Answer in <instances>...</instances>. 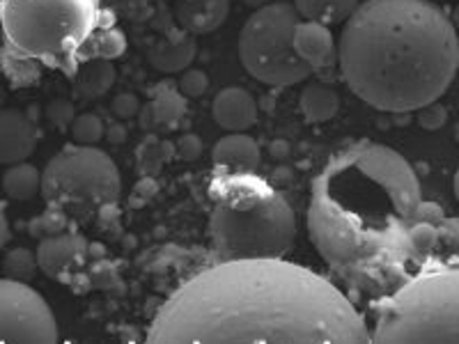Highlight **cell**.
<instances>
[{
    "label": "cell",
    "instance_id": "1",
    "mask_svg": "<svg viewBox=\"0 0 459 344\" xmlns=\"http://www.w3.org/2000/svg\"><path fill=\"white\" fill-rule=\"evenodd\" d=\"M147 342H370L366 319L326 278L285 257L225 260L184 282Z\"/></svg>",
    "mask_w": 459,
    "mask_h": 344
},
{
    "label": "cell",
    "instance_id": "2",
    "mask_svg": "<svg viewBox=\"0 0 459 344\" xmlns=\"http://www.w3.org/2000/svg\"><path fill=\"white\" fill-rule=\"evenodd\" d=\"M420 202L416 170L400 151L356 142L338 151L310 186V239L338 271H377L411 255L409 229Z\"/></svg>",
    "mask_w": 459,
    "mask_h": 344
},
{
    "label": "cell",
    "instance_id": "3",
    "mask_svg": "<svg viewBox=\"0 0 459 344\" xmlns=\"http://www.w3.org/2000/svg\"><path fill=\"white\" fill-rule=\"evenodd\" d=\"M335 57L360 101L384 113H413L453 83L457 32L429 0H366L342 23Z\"/></svg>",
    "mask_w": 459,
    "mask_h": 344
},
{
    "label": "cell",
    "instance_id": "4",
    "mask_svg": "<svg viewBox=\"0 0 459 344\" xmlns=\"http://www.w3.org/2000/svg\"><path fill=\"white\" fill-rule=\"evenodd\" d=\"M209 232L225 260L285 257L297 241V216L278 191L248 175H225L212 188Z\"/></svg>",
    "mask_w": 459,
    "mask_h": 344
},
{
    "label": "cell",
    "instance_id": "5",
    "mask_svg": "<svg viewBox=\"0 0 459 344\" xmlns=\"http://www.w3.org/2000/svg\"><path fill=\"white\" fill-rule=\"evenodd\" d=\"M100 0H0V28L19 56L72 69L100 30Z\"/></svg>",
    "mask_w": 459,
    "mask_h": 344
},
{
    "label": "cell",
    "instance_id": "6",
    "mask_svg": "<svg viewBox=\"0 0 459 344\" xmlns=\"http://www.w3.org/2000/svg\"><path fill=\"white\" fill-rule=\"evenodd\" d=\"M370 342H459V273L434 262L377 308Z\"/></svg>",
    "mask_w": 459,
    "mask_h": 344
},
{
    "label": "cell",
    "instance_id": "7",
    "mask_svg": "<svg viewBox=\"0 0 459 344\" xmlns=\"http://www.w3.org/2000/svg\"><path fill=\"white\" fill-rule=\"evenodd\" d=\"M39 194L65 216L88 220L94 209L117 202L122 177L106 151L94 145H72L44 168Z\"/></svg>",
    "mask_w": 459,
    "mask_h": 344
},
{
    "label": "cell",
    "instance_id": "8",
    "mask_svg": "<svg viewBox=\"0 0 459 344\" xmlns=\"http://www.w3.org/2000/svg\"><path fill=\"white\" fill-rule=\"evenodd\" d=\"M299 19L292 3L257 7L239 32V60L253 79L273 88L306 83L310 69L294 53L292 35Z\"/></svg>",
    "mask_w": 459,
    "mask_h": 344
},
{
    "label": "cell",
    "instance_id": "9",
    "mask_svg": "<svg viewBox=\"0 0 459 344\" xmlns=\"http://www.w3.org/2000/svg\"><path fill=\"white\" fill-rule=\"evenodd\" d=\"M48 303L28 282L0 278V342H57Z\"/></svg>",
    "mask_w": 459,
    "mask_h": 344
},
{
    "label": "cell",
    "instance_id": "10",
    "mask_svg": "<svg viewBox=\"0 0 459 344\" xmlns=\"http://www.w3.org/2000/svg\"><path fill=\"white\" fill-rule=\"evenodd\" d=\"M37 147V129L23 110H0V163L28 161Z\"/></svg>",
    "mask_w": 459,
    "mask_h": 344
},
{
    "label": "cell",
    "instance_id": "11",
    "mask_svg": "<svg viewBox=\"0 0 459 344\" xmlns=\"http://www.w3.org/2000/svg\"><path fill=\"white\" fill-rule=\"evenodd\" d=\"M83 239L69 232L44 236L37 248V269L48 278H65L74 273L83 262Z\"/></svg>",
    "mask_w": 459,
    "mask_h": 344
},
{
    "label": "cell",
    "instance_id": "12",
    "mask_svg": "<svg viewBox=\"0 0 459 344\" xmlns=\"http://www.w3.org/2000/svg\"><path fill=\"white\" fill-rule=\"evenodd\" d=\"M292 44L299 60H301L310 72H317V69L329 67V64L333 63L335 37L329 26L299 19L297 28H294Z\"/></svg>",
    "mask_w": 459,
    "mask_h": 344
},
{
    "label": "cell",
    "instance_id": "13",
    "mask_svg": "<svg viewBox=\"0 0 459 344\" xmlns=\"http://www.w3.org/2000/svg\"><path fill=\"white\" fill-rule=\"evenodd\" d=\"M212 115L214 122L225 129L232 131H248L257 122V101L248 90L244 88H225L214 97L212 104Z\"/></svg>",
    "mask_w": 459,
    "mask_h": 344
},
{
    "label": "cell",
    "instance_id": "14",
    "mask_svg": "<svg viewBox=\"0 0 459 344\" xmlns=\"http://www.w3.org/2000/svg\"><path fill=\"white\" fill-rule=\"evenodd\" d=\"M260 145L244 131H232L221 138L212 150L214 166L221 168L225 175H248L260 166Z\"/></svg>",
    "mask_w": 459,
    "mask_h": 344
},
{
    "label": "cell",
    "instance_id": "15",
    "mask_svg": "<svg viewBox=\"0 0 459 344\" xmlns=\"http://www.w3.org/2000/svg\"><path fill=\"white\" fill-rule=\"evenodd\" d=\"M230 12V0H182L178 19L191 32H214L223 26Z\"/></svg>",
    "mask_w": 459,
    "mask_h": 344
},
{
    "label": "cell",
    "instance_id": "16",
    "mask_svg": "<svg viewBox=\"0 0 459 344\" xmlns=\"http://www.w3.org/2000/svg\"><path fill=\"white\" fill-rule=\"evenodd\" d=\"M303 117L313 125H322L335 117L340 110V94L326 83H310L301 90L299 97Z\"/></svg>",
    "mask_w": 459,
    "mask_h": 344
},
{
    "label": "cell",
    "instance_id": "17",
    "mask_svg": "<svg viewBox=\"0 0 459 344\" xmlns=\"http://www.w3.org/2000/svg\"><path fill=\"white\" fill-rule=\"evenodd\" d=\"M360 0H294L297 14L306 22L322 23V26H342L351 12L359 7Z\"/></svg>",
    "mask_w": 459,
    "mask_h": 344
},
{
    "label": "cell",
    "instance_id": "18",
    "mask_svg": "<svg viewBox=\"0 0 459 344\" xmlns=\"http://www.w3.org/2000/svg\"><path fill=\"white\" fill-rule=\"evenodd\" d=\"M3 191L16 202H28L42 191V170L28 161L12 163L3 175Z\"/></svg>",
    "mask_w": 459,
    "mask_h": 344
},
{
    "label": "cell",
    "instance_id": "19",
    "mask_svg": "<svg viewBox=\"0 0 459 344\" xmlns=\"http://www.w3.org/2000/svg\"><path fill=\"white\" fill-rule=\"evenodd\" d=\"M195 57V39L186 37L182 42H161L150 51V63L159 72H184Z\"/></svg>",
    "mask_w": 459,
    "mask_h": 344
},
{
    "label": "cell",
    "instance_id": "20",
    "mask_svg": "<svg viewBox=\"0 0 459 344\" xmlns=\"http://www.w3.org/2000/svg\"><path fill=\"white\" fill-rule=\"evenodd\" d=\"M113 81H115V69L110 67L108 63L97 60V63H90L88 67L81 69L79 76H76V83H79L76 85V90H79L81 97L92 99V97H101V94L108 92Z\"/></svg>",
    "mask_w": 459,
    "mask_h": 344
},
{
    "label": "cell",
    "instance_id": "21",
    "mask_svg": "<svg viewBox=\"0 0 459 344\" xmlns=\"http://www.w3.org/2000/svg\"><path fill=\"white\" fill-rule=\"evenodd\" d=\"M186 110V101H184L182 94L178 90H166L157 97V99L152 101L150 113L154 117V122L159 125H172V122H178L179 117Z\"/></svg>",
    "mask_w": 459,
    "mask_h": 344
},
{
    "label": "cell",
    "instance_id": "22",
    "mask_svg": "<svg viewBox=\"0 0 459 344\" xmlns=\"http://www.w3.org/2000/svg\"><path fill=\"white\" fill-rule=\"evenodd\" d=\"M104 129L101 117L94 113L74 115L72 125H69V133L76 145H97L104 138Z\"/></svg>",
    "mask_w": 459,
    "mask_h": 344
},
{
    "label": "cell",
    "instance_id": "23",
    "mask_svg": "<svg viewBox=\"0 0 459 344\" xmlns=\"http://www.w3.org/2000/svg\"><path fill=\"white\" fill-rule=\"evenodd\" d=\"M5 276L19 282H30L37 273V257L28 248H12L3 260Z\"/></svg>",
    "mask_w": 459,
    "mask_h": 344
},
{
    "label": "cell",
    "instance_id": "24",
    "mask_svg": "<svg viewBox=\"0 0 459 344\" xmlns=\"http://www.w3.org/2000/svg\"><path fill=\"white\" fill-rule=\"evenodd\" d=\"M179 83H178V92L182 94L184 99H198L207 92L209 88V76L203 72V69L195 67H186L184 72H179Z\"/></svg>",
    "mask_w": 459,
    "mask_h": 344
},
{
    "label": "cell",
    "instance_id": "25",
    "mask_svg": "<svg viewBox=\"0 0 459 344\" xmlns=\"http://www.w3.org/2000/svg\"><path fill=\"white\" fill-rule=\"evenodd\" d=\"M110 108H113V115L117 120H131V117H136L141 113V101H138L136 94L122 92L115 97Z\"/></svg>",
    "mask_w": 459,
    "mask_h": 344
},
{
    "label": "cell",
    "instance_id": "26",
    "mask_svg": "<svg viewBox=\"0 0 459 344\" xmlns=\"http://www.w3.org/2000/svg\"><path fill=\"white\" fill-rule=\"evenodd\" d=\"M418 122L425 129H441L446 125V110L437 101H432V104L418 108Z\"/></svg>",
    "mask_w": 459,
    "mask_h": 344
},
{
    "label": "cell",
    "instance_id": "27",
    "mask_svg": "<svg viewBox=\"0 0 459 344\" xmlns=\"http://www.w3.org/2000/svg\"><path fill=\"white\" fill-rule=\"evenodd\" d=\"M48 120L57 126V129H69L74 120V106L67 101H53L48 106Z\"/></svg>",
    "mask_w": 459,
    "mask_h": 344
},
{
    "label": "cell",
    "instance_id": "28",
    "mask_svg": "<svg viewBox=\"0 0 459 344\" xmlns=\"http://www.w3.org/2000/svg\"><path fill=\"white\" fill-rule=\"evenodd\" d=\"M178 151L186 161H195L203 154V141L195 133H186L178 141Z\"/></svg>",
    "mask_w": 459,
    "mask_h": 344
},
{
    "label": "cell",
    "instance_id": "29",
    "mask_svg": "<svg viewBox=\"0 0 459 344\" xmlns=\"http://www.w3.org/2000/svg\"><path fill=\"white\" fill-rule=\"evenodd\" d=\"M104 136H108V141L115 145H122L126 141V126L122 122H113L108 129H104Z\"/></svg>",
    "mask_w": 459,
    "mask_h": 344
},
{
    "label": "cell",
    "instance_id": "30",
    "mask_svg": "<svg viewBox=\"0 0 459 344\" xmlns=\"http://www.w3.org/2000/svg\"><path fill=\"white\" fill-rule=\"evenodd\" d=\"M7 241H10V225H7L5 214H3V209H0V251L5 248Z\"/></svg>",
    "mask_w": 459,
    "mask_h": 344
},
{
    "label": "cell",
    "instance_id": "31",
    "mask_svg": "<svg viewBox=\"0 0 459 344\" xmlns=\"http://www.w3.org/2000/svg\"><path fill=\"white\" fill-rule=\"evenodd\" d=\"M246 5L248 7H253V10H257V7H262V5H266V3H272V0H244Z\"/></svg>",
    "mask_w": 459,
    "mask_h": 344
}]
</instances>
